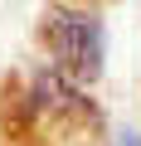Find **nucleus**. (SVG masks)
<instances>
[{"instance_id": "obj_1", "label": "nucleus", "mask_w": 141, "mask_h": 146, "mask_svg": "<svg viewBox=\"0 0 141 146\" xmlns=\"http://www.w3.org/2000/svg\"><path fill=\"white\" fill-rule=\"evenodd\" d=\"M49 49H54L58 68H68L73 78H97V68H102V29L88 15H54Z\"/></svg>"}]
</instances>
